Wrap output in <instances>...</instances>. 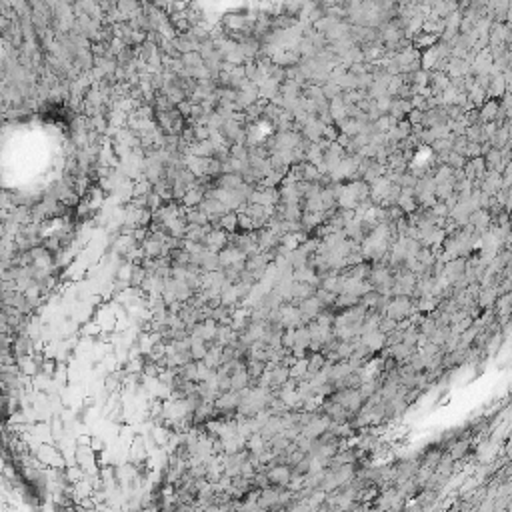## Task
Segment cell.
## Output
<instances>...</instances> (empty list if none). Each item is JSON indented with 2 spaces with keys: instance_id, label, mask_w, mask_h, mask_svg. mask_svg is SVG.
Wrapping results in <instances>:
<instances>
[{
  "instance_id": "cell-1",
  "label": "cell",
  "mask_w": 512,
  "mask_h": 512,
  "mask_svg": "<svg viewBox=\"0 0 512 512\" xmlns=\"http://www.w3.org/2000/svg\"><path fill=\"white\" fill-rule=\"evenodd\" d=\"M414 300L410 296H392L384 308V316L392 320H404L406 316H410V312L414 310Z\"/></svg>"
},
{
  "instance_id": "cell-2",
  "label": "cell",
  "mask_w": 512,
  "mask_h": 512,
  "mask_svg": "<svg viewBox=\"0 0 512 512\" xmlns=\"http://www.w3.org/2000/svg\"><path fill=\"white\" fill-rule=\"evenodd\" d=\"M228 236H230V234H228V232H224L222 228H216V230L212 228V230H210V234L204 238V242H202V244H204L210 252L220 254L224 248L228 246Z\"/></svg>"
},
{
  "instance_id": "cell-3",
  "label": "cell",
  "mask_w": 512,
  "mask_h": 512,
  "mask_svg": "<svg viewBox=\"0 0 512 512\" xmlns=\"http://www.w3.org/2000/svg\"><path fill=\"white\" fill-rule=\"evenodd\" d=\"M248 256L244 254L242 250H238L236 246H226L222 252H220V264L222 268L226 266H234V264H244Z\"/></svg>"
},
{
  "instance_id": "cell-4",
  "label": "cell",
  "mask_w": 512,
  "mask_h": 512,
  "mask_svg": "<svg viewBox=\"0 0 512 512\" xmlns=\"http://www.w3.org/2000/svg\"><path fill=\"white\" fill-rule=\"evenodd\" d=\"M220 228L228 234H236L238 232V212H228L220 218Z\"/></svg>"
},
{
  "instance_id": "cell-5",
  "label": "cell",
  "mask_w": 512,
  "mask_h": 512,
  "mask_svg": "<svg viewBox=\"0 0 512 512\" xmlns=\"http://www.w3.org/2000/svg\"><path fill=\"white\" fill-rule=\"evenodd\" d=\"M180 60H182V64H184V68H188V70H194V68H198V66H202V64H204V58L200 56V52L184 54V56H180Z\"/></svg>"
},
{
  "instance_id": "cell-6",
  "label": "cell",
  "mask_w": 512,
  "mask_h": 512,
  "mask_svg": "<svg viewBox=\"0 0 512 512\" xmlns=\"http://www.w3.org/2000/svg\"><path fill=\"white\" fill-rule=\"evenodd\" d=\"M496 312H498L500 316H508V314H512V294H504V296L498 300Z\"/></svg>"
},
{
  "instance_id": "cell-7",
  "label": "cell",
  "mask_w": 512,
  "mask_h": 512,
  "mask_svg": "<svg viewBox=\"0 0 512 512\" xmlns=\"http://www.w3.org/2000/svg\"><path fill=\"white\" fill-rule=\"evenodd\" d=\"M230 158L250 160V154H248V146H246V144H232V146H230Z\"/></svg>"
},
{
  "instance_id": "cell-8",
  "label": "cell",
  "mask_w": 512,
  "mask_h": 512,
  "mask_svg": "<svg viewBox=\"0 0 512 512\" xmlns=\"http://www.w3.org/2000/svg\"><path fill=\"white\" fill-rule=\"evenodd\" d=\"M162 204H164V200H162V196H160L158 192H150L146 196V210L156 212L158 208H162Z\"/></svg>"
},
{
  "instance_id": "cell-9",
  "label": "cell",
  "mask_w": 512,
  "mask_h": 512,
  "mask_svg": "<svg viewBox=\"0 0 512 512\" xmlns=\"http://www.w3.org/2000/svg\"><path fill=\"white\" fill-rule=\"evenodd\" d=\"M254 230V222L250 216H246L244 212H238V232H252Z\"/></svg>"
},
{
  "instance_id": "cell-10",
  "label": "cell",
  "mask_w": 512,
  "mask_h": 512,
  "mask_svg": "<svg viewBox=\"0 0 512 512\" xmlns=\"http://www.w3.org/2000/svg\"><path fill=\"white\" fill-rule=\"evenodd\" d=\"M484 160H486V166H488V168H492V170H494V168H496V166H498V168H500V164H502V162H500V160H502V154H500V152H498V150H496V148H490V152H488V156H486V158H484Z\"/></svg>"
},
{
  "instance_id": "cell-11",
  "label": "cell",
  "mask_w": 512,
  "mask_h": 512,
  "mask_svg": "<svg viewBox=\"0 0 512 512\" xmlns=\"http://www.w3.org/2000/svg\"><path fill=\"white\" fill-rule=\"evenodd\" d=\"M194 128V138H196V142H204V140H210V128L208 126H202V124H196Z\"/></svg>"
},
{
  "instance_id": "cell-12",
  "label": "cell",
  "mask_w": 512,
  "mask_h": 512,
  "mask_svg": "<svg viewBox=\"0 0 512 512\" xmlns=\"http://www.w3.org/2000/svg\"><path fill=\"white\" fill-rule=\"evenodd\" d=\"M176 108L180 110V114H182L184 118H190V114H192V102L184 100V102H180V104H178Z\"/></svg>"
}]
</instances>
